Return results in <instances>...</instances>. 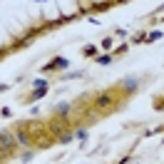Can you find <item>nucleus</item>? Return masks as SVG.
Segmentation results:
<instances>
[{
	"mask_svg": "<svg viewBox=\"0 0 164 164\" xmlns=\"http://www.w3.org/2000/svg\"><path fill=\"white\" fill-rule=\"evenodd\" d=\"M70 65V62L65 60V57H55L52 62H50V65H45V67H42V70H45V72H47V70H55V67H62V70H65Z\"/></svg>",
	"mask_w": 164,
	"mask_h": 164,
	"instance_id": "1",
	"label": "nucleus"
},
{
	"mask_svg": "<svg viewBox=\"0 0 164 164\" xmlns=\"http://www.w3.org/2000/svg\"><path fill=\"white\" fill-rule=\"evenodd\" d=\"M124 90H129V92H132V90H137V80H134V77H129V80L124 82Z\"/></svg>",
	"mask_w": 164,
	"mask_h": 164,
	"instance_id": "2",
	"label": "nucleus"
},
{
	"mask_svg": "<svg viewBox=\"0 0 164 164\" xmlns=\"http://www.w3.org/2000/svg\"><path fill=\"white\" fill-rule=\"evenodd\" d=\"M162 38V32L159 30H154V32H149V38H147V42H152V40H159Z\"/></svg>",
	"mask_w": 164,
	"mask_h": 164,
	"instance_id": "3",
	"label": "nucleus"
},
{
	"mask_svg": "<svg viewBox=\"0 0 164 164\" xmlns=\"http://www.w3.org/2000/svg\"><path fill=\"white\" fill-rule=\"evenodd\" d=\"M97 104H99V107H107V104H110V95H104V97H99V99H97Z\"/></svg>",
	"mask_w": 164,
	"mask_h": 164,
	"instance_id": "4",
	"label": "nucleus"
},
{
	"mask_svg": "<svg viewBox=\"0 0 164 164\" xmlns=\"http://www.w3.org/2000/svg\"><path fill=\"white\" fill-rule=\"evenodd\" d=\"M97 62H99V65H110V62H112V57H110V55H102V57H99Z\"/></svg>",
	"mask_w": 164,
	"mask_h": 164,
	"instance_id": "5",
	"label": "nucleus"
},
{
	"mask_svg": "<svg viewBox=\"0 0 164 164\" xmlns=\"http://www.w3.org/2000/svg\"><path fill=\"white\" fill-rule=\"evenodd\" d=\"M102 47H104V50H110V47H112V40H110V38L102 40Z\"/></svg>",
	"mask_w": 164,
	"mask_h": 164,
	"instance_id": "6",
	"label": "nucleus"
}]
</instances>
